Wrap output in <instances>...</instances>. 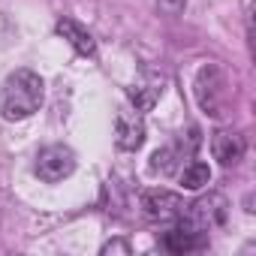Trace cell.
Returning a JSON list of instances; mask_svg holds the SVG:
<instances>
[{
  "label": "cell",
  "mask_w": 256,
  "mask_h": 256,
  "mask_svg": "<svg viewBox=\"0 0 256 256\" xmlns=\"http://www.w3.org/2000/svg\"><path fill=\"white\" fill-rule=\"evenodd\" d=\"M196 145H199V133H196V130H190L187 139L178 136L172 145L154 151V157H151V172H160V175H175V172H181V166H187L184 160L193 157Z\"/></svg>",
  "instance_id": "cell-5"
},
{
  "label": "cell",
  "mask_w": 256,
  "mask_h": 256,
  "mask_svg": "<svg viewBox=\"0 0 256 256\" xmlns=\"http://www.w3.org/2000/svg\"><path fill=\"white\" fill-rule=\"evenodd\" d=\"M42 96H46L42 78L34 70H16L0 88V114L6 120H24L34 112H40Z\"/></svg>",
  "instance_id": "cell-1"
},
{
  "label": "cell",
  "mask_w": 256,
  "mask_h": 256,
  "mask_svg": "<svg viewBox=\"0 0 256 256\" xmlns=\"http://www.w3.org/2000/svg\"><path fill=\"white\" fill-rule=\"evenodd\" d=\"M102 253H130V244L126 241H108V244H102Z\"/></svg>",
  "instance_id": "cell-14"
},
{
  "label": "cell",
  "mask_w": 256,
  "mask_h": 256,
  "mask_svg": "<svg viewBox=\"0 0 256 256\" xmlns=\"http://www.w3.org/2000/svg\"><path fill=\"white\" fill-rule=\"evenodd\" d=\"M142 214L151 223H175L184 214V199L172 190H148L142 196Z\"/></svg>",
  "instance_id": "cell-6"
},
{
  "label": "cell",
  "mask_w": 256,
  "mask_h": 256,
  "mask_svg": "<svg viewBox=\"0 0 256 256\" xmlns=\"http://www.w3.org/2000/svg\"><path fill=\"white\" fill-rule=\"evenodd\" d=\"M196 100H199L202 112H208L211 118L223 114V108L229 102V82L220 72V66L208 64V66L199 70V76H196Z\"/></svg>",
  "instance_id": "cell-3"
},
{
  "label": "cell",
  "mask_w": 256,
  "mask_h": 256,
  "mask_svg": "<svg viewBox=\"0 0 256 256\" xmlns=\"http://www.w3.org/2000/svg\"><path fill=\"white\" fill-rule=\"evenodd\" d=\"M208 181H211V169L205 163H190L181 169V184L187 190H202V187H208Z\"/></svg>",
  "instance_id": "cell-12"
},
{
  "label": "cell",
  "mask_w": 256,
  "mask_h": 256,
  "mask_svg": "<svg viewBox=\"0 0 256 256\" xmlns=\"http://www.w3.org/2000/svg\"><path fill=\"white\" fill-rule=\"evenodd\" d=\"M36 175L46 181V184H58L64 178H70L76 172V154L66 148V145H48L36 154Z\"/></svg>",
  "instance_id": "cell-4"
},
{
  "label": "cell",
  "mask_w": 256,
  "mask_h": 256,
  "mask_svg": "<svg viewBox=\"0 0 256 256\" xmlns=\"http://www.w3.org/2000/svg\"><path fill=\"white\" fill-rule=\"evenodd\" d=\"M54 30H58L64 40H70V46H72L78 54H84V58H94V54H96V42H94V36H90L78 22H72V18H60Z\"/></svg>",
  "instance_id": "cell-11"
},
{
  "label": "cell",
  "mask_w": 256,
  "mask_h": 256,
  "mask_svg": "<svg viewBox=\"0 0 256 256\" xmlns=\"http://www.w3.org/2000/svg\"><path fill=\"white\" fill-rule=\"evenodd\" d=\"M114 142H118L120 151H139V148H142V142H145V120H142V112L124 108V112L118 114Z\"/></svg>",
  "instance_id": "cell-7"
},
{
  "label": "cell",
  "mask_w": 256,
  "mask_h": 256,
  "mask_svg": "<svg viewBox=\"0 0 256 256\" xmlns=\"http://www.w3.org/2000/svg\"><path fill=\"white\" fill-rule=\"evenodd\" d=\"M208 244V235L202 232H193L187 229L184 223H169V229L160 235V247L169 250V253H190V250H202Z\"/></svg>",
  "instance_id": "cell-9"
},
{
  "label": "cell",
  "mask_w": 256,
  "mask_h": 256,
  "mask_svg": "<svg viewBox=\"0 0 256 256\" xmlns=\"http://www.w3.org/2000/svg\"><path fill=\"white\" fill-rule=\"evenodd\" d=\"M226 211H229L226 199H223L220 193H208V196H199L193 205H184V214L178 217V223H184V226L193 229V232L208 235L211 229L223 226Z\"/></svg>",
  "instance_id": "cell-2"
},
{
  "label": "cell",
  "mask_w": 256,
  "mask_h": 256,
  "mask_svg": "<svg viewBox=\"0 0 256 256\" xmlns=\"http://www.w3.org/2000/svg\"><path fill=\"white\" fill-rule=\"evenodd\" d=\"M163 84H166L163 72H157V70H142V76H139L136 84L130 88V100H133L136 112H142V114L151 112L154 102L163 96Z\"/></svg>",
  "instance_id": "cell-8"
},
{
  "label": "cell",
  "mask_w": 256,
  "mask_h": 256,
  "mask_svg": "<svg viewBox=\"0 0 256 256\" xmlns=\"http://www.w3.org/2000/svg\"><path fill=\"white\" fill-rule=\"evenodd\" d=\"M184 6H187V0H157V10L166 16H181Z\"/></svg>",
  "instance_id": "cell-13"
},
{
  "label": "cell",
  "mask_w": 256,
  "mask_h": 256,
  "mask_svg": "<svg viewBox=\"0 0 256 256\" xmlns=\"http://www.w3.org/2000/svg\"><path fill=\"white\" fill-rule=\"evenodd\" d=\"M244 151H247V142H244V136L235 133V130H217V133L211 136V154H214V160H220L223 166H235V163L244 157Z\"/></svg>",
  "instance_id": "cell-10"
}]
</instances>
